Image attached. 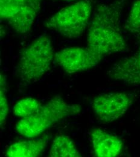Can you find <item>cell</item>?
Returning <instances> with one entry per match:
<instances>
[{
    "instance_id": "cell-1",
    "label": "cell",
    "mask_w": 140,
    "mask_h": 157,
    "mask_svg": "<svg viewBox=\"0 0 140 157\" xmlns=\"http://www.w3.org/2000/svg\"><path fill=\"white\" fill-rule=\"evenodd\" d=\"M123 1L99 4L88 27L85 47L65 48L55 53V62L69 74L92 69L108 56L123 52L127 42L121 27Z\"/></svg>"
},
{
    "instance_id": "cell-2",
    "label": "cell",
    "mask_w": 140,
    "mask_h": 157,
    "mask_svg": "<svg viewBox=\"0 0 140 157\" xmlns=\"http://www.w3.org/2000/svg\"><path fill=\"white\" fill-rule=\"evenodd\" d=\"M81 109L80 105L70 103L60 95H56L42 105L35 114L21 118L15 124V128L25 137H38L54 124L78 115Z\"/></svg>"
},
{
    "instance_id": "cell-3",
    "label": "cell",
    "mask_w": 140,
    "mask_h": 157,
    "mask_svg": "<svg viewBox=\"0 0 140 157\" xmlns=\"http://www.w3.org/2000/svg\"><path fill=\"white\" fill-rule=\"evenodd\" d=\"M55 56L51 38L47 35H41L21 50L17 75L26 84L38 81L50 70Z\"/></svg>"
},
{
    "instance_id": "cell-4",
    "label": "cell",
    "mask_w": 140,
    "mask_h": 157,
    "mask_svg": "<svg viewBox=\"0 0 140 157\" xmlns=\"http://www.w3.org/2000/svg\"><path fill=\"white\" fill-rule=\"evenodd\" d=\"M92 15L91 2L83 0L61 9L45 20L44 25L65 38H79L88 28Z\"/></svg>"
},
{
    "instance_id": "cell-5",
    "label": "cell",
    "mask_w": 140,
    "mask_h": 157,
    "mask_svg": "<svg viewBox=\"0 0 140 157\" xmlns=\"http://www.w3.org/2000/svg\"><path fill=\"white\" fill-rule=\"evenodd\" d=\"M41 0H0V17L19 34L31 31L40 10Z\"/></svg>"
},
{
    "instance_id": "cell-6",
    "label": "cell",
    "mask_w": 140,
    "mask_h": 157,
    "mask_svg": "<svg viewBox=\"0 0 140 157\" xmlns=\"http://www.w3.org/2000/svg\"><path fill=\"white\" fill-rule=\"evenodd\" d=\"M133 102L132 97L124 92L102 93L94 98L92 108L97 120L110 123L121 117Z\"/></svg>"
},
{
    "instance_id": "cell-7",
    "label": "cell",
    "mask_w": 140,
    "mask_h": 157,
    "mask_svg": "<svg viewBox=\"0 0 140 157\" xmlns=\"http://www.w3.org/2000/svg\"><path fill=\"white\" fill-rule=\"evenodd\" d=\"M108 75L114 81L129 85H140V47L133 55L115 62Z\"/></svg>"
},
{
    "instance_id": "cell-8",
    "label": "cell",
    "mask_w": 140,
    "mask_h": 157,
    "mask_svg": "<svg viewBox=\"0 0 140 157\" xmlns=\"http://www.w3.org/2000/svg\"><path fill=\"white\" fill-rule=\"evenodd\" d=\"M94 155L97 157H115L121 153L123 142L117 136L100 128L90 131Z\"/></svg>"
},
{
    "instance_id": "cell-9",
    "label": "cell",
    "mask_w": 140,
    "mask_h": 157,
    "mask_svg": "<svg viewBox=\"0 0 140 157\" xmlns=\"http://www.w3.org/2000/svg\"><path fill=\"white\" fill-rule=\"evenodd\" d=\"M48 136L32 138V140L19 141L12 144L7 149L6 155L9 157H37L42 155L47 146Z\"/></svg>"
},
{
    "instance_id": "cell-10",
    "label": "cell",
    "mask_w": 140,
    "mask_h": 157,
    "mask_svg": "<svg viewBox=\"0 0 140 157\" xmlns=\"http://www.w3.org/2000/svg\"><path fill=\"white\" fill-rule=\"evenodd\" d=\"M48 157H80L76 143L68 136L60 134L52 141Z\"/></svg>"
},
{
    "instance_id": "cell-11",
    "label": "cell",
    "mask_w": 140,
    "mask_h": 157,
    "mask_svg": "<svg viewBox=\"0 0 140 157\" xmlns=\"http://www.w3.org/2000/svg\"><path fill=\"white\" fill-rule=\"evenodd\" d=\"M42 105L33 98H26L18 101L13 106V113L15 116L21 118L27 117L37 112Z\"/></svg>"
},
{
    "instance_id": "cell-12",
    "label": "cell",
    "mask_w": 140,
    "mask_h": 157,
    "mask_svg": "<svg viewBox=\"0 0 140 157\" xmlns=\"http://www.w3.org/2000/svg\"><path fill=\"white\" fill-rule=\"evenodd\" d=\"M124 27L140 40V0H136L132 4Z\"/></svg>"
},
{
    "instance_id": "cell-13",
    "label": "cell",
    "mask_w": 140,
    "mask_h": 157,
    "mask_svg": "<svg viewBox=\"0 0 140 157\" xmlns=\"http://www.w3.org/2000/svg\"><path fill=\"white\" fill-rule=\"evenodd\" d=\"M7 83L4 75L0 74V123L2 127L6 123L9 112V106L7 98Z\"/></svg>"
},
{
    "instance_id": "cell-14",
    "label": "cell",
    "mask_w": 140,
    "mask_h": 157,
    "mask_svg": "<svg viewBox=\"0 0 140 157\" xmlns=\"http://www.w3.org/2000/svg\"><path fill=\"white\" fill-rule=\"evenodd\" d=\"M59 1H65V2H71V1H73L74 0H59Z\"/></svg>"
}]
</instances>
